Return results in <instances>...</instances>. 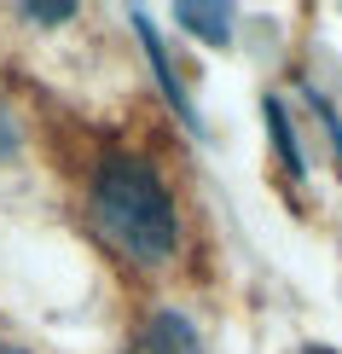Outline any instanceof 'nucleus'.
<instances>
[{
	"mask_svg": "<svg viewBox=\"0 0 342 354\" xmlns=\"http://www.w3.org/2000/svg\"><path fill=\"white\" fill-rule=\"evenodd\" d=\"M93 221L99 232L133 256L140 268H157V261L174 256L180 244V215H174V198L169 186L157 180V169L133 151H116L99 163L93 174Z\"/></svg>",
	"mask_w": 342,
	"mask_h": 354,
	"instance_id": "f257e3e1",
	"label": "nucleus"
},
{
	"mask_svg": "<svg viewBox=\"0 0 342 354\" xmlns=\"http://www.w3.org/2000/svg\"><path fill=\"white\" fill-rule=\"evenodd\" d=\"M128 354H203V343H198V326L186 314H157L151 326L133 337Z\"/></svg>",
	"mask_w": 342,
	"mask_h": 354,
	"instance_id": "f03ea898",
	"label": "nucleus"
},
{
	"mask_svg": "<svg viewBox=\"0 0 342 354\" xmlns=\"http://www.w3.org/2000/svg\"><path fill=\"white\" fill-rule=\"evenodd\" d=\"M133 35H140V41H145V53H151V70H157L162 93H169V105L180 111L191 128H198V116H191V99L180 93V82H174V64H169V53H162V41H157V29H151V18H145V12H133Z\"/></svg>",
	"mask_w": 342,
	"mask_h": 354,
	"instance_id": "7ed1b4c3",
	"label": "nucleus"
},
{
	"mask_svg": "<svg viewBox=\"0 0 342 354\" xmlns=\"http://www.w3.org/2000/svg\"><path fill=\"white\" fill-rule=\"evenodd\" d=\"M174 18L198 41H209V47H227L232 41V6H198V0H186V6H174Z\"/></svg>",
	"mask_w": 342,
	"mask_h": 354,
	"instance_id": "20e7f679",
	"label": "nucleus"
},
{
	"mask_svg": "<svg viewBox=\"0 0 342 354\" xmlns=\"http://www.w3.org/2000/svg\"><path fill=\"white\" fill-rule=\"evenodd\" d=\"M267 128H273L278 151H285V169H290V174H302V151H296V134H290V122H285V105H278V99H267Z\"/></svg>",
	"mask_w": 342,
	"mask_h": 354,
	"instance_id": "39448f33",
	"label": "nucleus"
},
{
	"mask_svg": "<svg viewBox=\"0 0 342 354\" xmlns=\"http://www.w3.org/2000/svg\"><path fill=\"white\" fill-rule=\"evenodd\" d=\"M23 18H35V24H64V18H76V6L70 0H58V6H41V0H29V6H18Z\"/></svg>",
	"mask_w": 342,
	"mask_h": 354,
	"instance_id": "423d86ee",
	"label": "nucleus"
},
{
	"mask_svg": "<svg viewBox=\"0 0 342 354\" xmlns=\"http://www.w3.org/2000/svg\"><path fill=\"white\" fill-rule=\"evenodd\" d=\"M12 151H18V122H12V111L0 105V163H6Z\"/></svg>",
	"mask_w": 342,
	"mask_h": 354,
	"instance_id": "0eeeda50",
	"label": "nucleus"
},
{
	"mask_svg": "<svg viewBox=\"0 0 342 354\" xmlns=\"http://www.w3.org/2000/svg\"><path fill=\"white\" fill-rule=\"evenodd\" d=\"M0 354H29V348H12V343H0Z\"/></svg>",
	"mask_w": 342,
	"mask_h": 354,
	"instance_id": "6e6552de",
	"label": "nucleus"
}]
</instances>
